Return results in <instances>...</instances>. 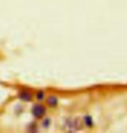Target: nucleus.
I'll return each mask as SVG.
<instances>
[{"label":"nucleus","mask_w":127,"mask_h":133,"mask_svg":"<svg viewBox=\"0 0 127 133\" xmlns=\"http://www.w3.org/2000/svg\"><path fill=\"white\" fill-rule=\"evenodd\" d=\"M49 121L48 120V119H47V120H45V121L43 122V124L45 125V127H47L48 125H49Z\"/></svg>","instance_id":"5"},{"label":"nucleus","mask_w":127,"mask_h":133,"mask_svg":"<svg viewBox=\"0 0 127 133\" xmlns=\"http://www.w3.org/2000/svg\"><path fill=\"white\" fill-rule=\"evenodd\" d=\"M46 112V109L42 105H36L32 108V113L36 118H42Z\"/></svg>","instance_id":"1"},{"label":"nucleus","mask_w":127,"mask_h":133,"mask_svg":"<svg viewBox=\"0 0 127 133\" xmlns=\"http://www.w3.org/2000/svg\"><path fill=\"white\" fill-rule=\"evenodd\" d=\"M19 97L21 99L24 100V101H30L31 99V94L30 92H26V91H23L20 92L19 94Z\"/></svg>","instance_id":"2"},{"label":"nucleus","mask_w":127,"mask_h":133,"mask_svg":"<svg viewBox=\"0 0 127 133\" xmlns=\"http://www.w3.org/2000/svg\"><path fill=\"white\" fill-rule=\"evenodd\" d=\"M48 103L51 106H55L57 104V99H55V97H50L49 98V99H48Z\"/></svg>","instance_id":"3"},{"label":"nucleus","mask_w":127,"mask_h":133,"mask_svg":"<svg viewBox=\"0 0 127 133\" xmlns=\"http://www.w3.org/2000/svg\"><path fill=\"white\" fill-rule=\"evenodd\" d=\"M43 97H44V94L42 92H39L38 94H36V98H37L39 100H42V99H43Z\"/></svg>","instance_id":"4"}]
</instances>
